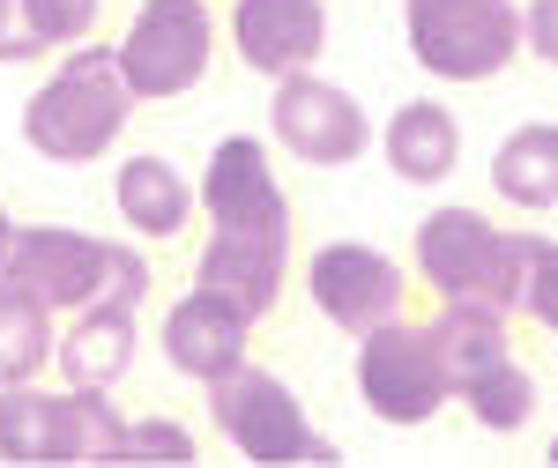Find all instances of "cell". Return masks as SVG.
<instances>
[{"label":"cell","mask_w":558,"mask_h":468,"mask_svg":"<svg viewBox=\"0 0 558 468\" xmlns=\"http://www.w3.org/2000/svg\"><path fill=\"white\" fill-rule=\"evenodd\" d=\"M194 194L209 215V238L194 254V283L231 298L246 320H268L283 305V283H291V231H299L268 149L254 134H223Z\"/></svg>","instance_id":"1"},{"label":"cell","mask_w":558,"mask_h":468,"mask_svg":"<svg viewBox=\"0 0 558 468\" xmlns=\"http://www.w3.org/2000/svg\"><path fill=\"white\" fill-rule=\"evenodd\" d=\"M149 260L120 238H89L68 223H8L0 231V291L52 305V312H83L97 298L142 305L149 298Z\"/></svg>","instance_id":"2"},{"label":"cell","mask_w":558,"mask_h":468,"mask_svg":"<svg viewBox=\"0 0 558 468\" xmlns=\"http://www.w3.org/2000/svg\"><path fill=\"white\" fill-rule=\"evenodd\" d=\"M134 120V89L120 67V45H68L60 67L31 89L23 104V141L38 149L45 164H97L120 149V134Z\"/></svg>","instance_id":"3"},{"label":"cell","mask_w":558,"mask_h":468,"mask_svg":"<svg viewBox=\"0 0 558 468\" xmlns=\"http://www.w3.org/2000/svg\"><path fill=\"white\" fill-rule=\"evenodd\" d=\"M417 275L432 283L439 305H492L514 312V283H521V231H499L476 209H432L417 223Z\"/></svg>","instance_id":"4"},{"label":"cell","mask_w":558,"mask_h":468,"mask_svg":"<svg viewBox=\"0 0 558 468\" xmlns=\"http://www.w3.org/2000/svg\"><path fill=\"white\" fill-rule=\"evenodd\" d=\"M402 30L417 67L439 83H492L521 60L514 0H402Z\"/></svg>","instance_id":"5"},{"label":"cell","mask_w":558,"mask_h":468,"mask_svg":"<svg viewBox=\"0 0 558 468\" xmlns=\"http://www.w3.org/2000/svg\"><path fill=\"white\" fill-rule=\"evenodd\" d=\"M209 424L223 431L246 461H268V468L276 461H336V439L313 431L305 402L276 380V372H260L254 357H246L239 372L209 380Z\"/></svg>","instance_id":"6"},{"label":"cell","mask_w":558,"mask_h":468,"mask_svg":"<svg viewBox=\"0 0 558 468\" xmlns=\"http://www.w3.org/2000/svg\"><path fill=\"white\" fill-rule=\"evenodd\" d=\"M357 394H365V409L395 431L432 424V417L454 402L447 365H439V342H432L425 320L395 312V320H380V328L357 335Z\"/></svg>","instance_id":"7"},{"label":"cell","mask_w":558,"mask_h":468,"mask_svg":"<svg viewBox=\"0 0 558 468\" xmlns=\"http://www.w3.org/2000/svg\"><path fill=\"white\" fill-rule=\"evenodd\" d=\"M216 60V8L209 0H142L120 38V67H128L134 104H165L202 89Z\"/></svg>","instance_id":"8"},{"label":"cell","mask_w":558,"mask_h":468,"mask_svg":"<svg viewBox=\"0 0 558 468\" xmlns=\"http://www.w3.org/2000/svg\"><path fill=\"white\" fill-rule=\"evenodd\" d=\"M268 134H276V149L283 157H299L313 171H336V164H357L365 157V104L350 97L343 83H328V75H276V97H268Z\"/></svg>","instance_id":"9"},{"label":"cell","mask_w":558,"mask_h":468,"mask_svg":"<svg viewBox=\"0 0 558 468\" xmlns=\"http://www.w3.org/2000/svg\"><path fill=\"white\" fill-rule=\"evenodd\" d=\"M305 298L320 305L328 328H343L357 342L365 328H380V320H395L410 305V268L395 254H380V246L336 238V246H320L305 260Z\"/></svg>","instance_id":"10"},{"label":"cell","mask_w":558,"mask_h":468,"mask_svg":"<svg viewBox=\"0 0 558 468\" xmlns=\"http://www.w3.org/2000/svg\"><path fill=\"white\" fill-rule=\"evenodd\" d=\"M254 328L260 320H246L231 298H216V291H186V298L165 312V328H157V342H165V365H172L179 380H223V372H239L246 365V349H254Z\"/></svg>","instance_id":"11"},{"label":"cell","mask_w":558,"mask_h":468,"mask_svg":"<svg viewBox=\"0 0 558 468\" xmlns=\"http://www.w3.org/2000/svg\"><path fill=\"white\" fill-rule=\"evenodd\" d=\"M231 45L254 75H299L328 52V0H231Z\"/></svg>","instance_id":"12"},{"label":"cell","mask_w":558,"mask_h":468,"mask_svg":"<svg viewBox=\"0 0 558 468\" xmlns=\"http://www.w3.org/2000/svg\"><path fill=\"white\" fill-rule=\"evenodd\" d=\"M142 305L97 298L83 312H68V335H60V380L68 386H120L134 372V349H142V328H134Z\"/></svg>","instance_id":"13"},{"label":"cell","mask_w":558,"mask_h":468,"mask_svg":"<svg viewBox=\"0 0 558 468\" xmlns=\"http://www.w3.org/2000/svg\"><path fill=\"white\" fill-rule=\"evenodd\" d=\"M380 149L402 186H447L454 164H462V127H454V112L439 97H410V104H395Z\"/></svg>","instance_id":"14"},{"label":"cell","mask_w":558,"mask_h":468,"mask_svg":"<svg viewBox=\"0 0 558 468\" xmlns=\"http://www.w3.org/2000/svg\"><path fill=\"white\" fill-rule=\"evenodd\" d=\"M112 201H120V223H128L134 238H179L194 215H202V194L179 178V164L165 157H128V164L112 171Z\"/></svg>","instance_id":"15"},{"label":"cell","mask_w":558,"mask_h":468,"mask_svg":"<svg viewBox=\"0 0 558 468\" xmlns=\"http://www.w3.org/2000/svg\"><path fill=\"white\" fill-rule=\"evenodd\" d=\"M492 194L529 215L558 209V127L551 120H529V127H514L492 149Z\"/></svg>","instance_id":"16"},{"label":"cell","mask_w":558,"mask_h":468,"mask_svg":"<svg viewBox=\"0 0 558 468\" xmlns=\"http://www.w3.org/2000/svg\"><path fill=\"white\" fill-rule=\"evenodd\" d=\"M425 328H432V342H439V365H447V386H454V394H462L476 372H492V365L514 357V328H507V312H492V305H439Z\"/></svg>","instance_id":"17"},{"label":"cell","mask_w":558,"mask_h":468,"mask_svg":"<svg viewBox=\"0 0 558 468\" xmlns=\"http://www.w3.org/2000/svg\"><path fill=\"white\" fill-rule=\"evenodd\" d=\"M0 461H60V386H0Z\"/></svg>","instance_id":"18"},{"label":"cell","mask_w":558,"mask_h":468,"mask_svg":"<svg viewBox=\"0 0 558 468\" xmlns=\"http://www.w3.org/2000/svg\"><path fill=\"white\" fill-rule=\"evenodd\" d=\"M52 320H60L52 305L23 298V291H0V386H23L52 365V349H60Z\"/></svg>","instance_id":"19"},{"label":"cell","mask_w":558,"mask_h":468,"mask_svg":"<svg viewBox=\"0 0 558 468\" xmlns=\"http://www.w3.org/2000/svg\"><path fill=\"white\" fill-rule=\"evenodd\" d=\"M128 417L105 402V386H60V461H120Z\"/></svg>","instance_id":"20"},{"label":"cell","mask_w":558,"mask_h":468,"mask_svg":"<svg viewBox=\"0 0 558 468\" xmlns=\"http://www.w3.org/2000/svg\"><path fill=\"white\" fill-rule=\"evenodd\" d=\"M462 409H470L484 431H521L529 417H536V402H544V386H536V372L521 365V357H507V365H492V372H476L462 394H454Z\"/></svg>","instance_id":"21"},{"label":"cell","mask_w":558,"mask_h":468,"mask_svg":"<svg viewBox=\"0 0 558 468\" xmlns=\"http://www.w3.org/2000/svg\"><path fill=\"white\" fill-rule=\"evenodd\" d=\"M514 312H529L544 335H558V238L521 231V283H514Z\"/></svg>","instance_id":"22"},{"label":"cell","mask_w":558,"mask_h":468,"mask_svg":"<svg viewBox=\"0 0 558 468\" xmlns=\"http://www.w3.org/2000/svg\"><path fill=\"white\" fill-rule=\"evenodd\" d=\"M23 23H31V45L45 52H68V45L97 38V23H105V0H23Z\"/></svg>","instance_id":"23"},{"label":"cell","mask_w":558,"mask_h":468,"mask_svg":"<svg viewBox=\"0 0 558 468\" xmlns=\"http://www.w3.org/2000/svg\"><path fill=\"white\" fill-rule=\"evenodd\" d=\"M120 461H194V431L172 417H142V424H128Z\"/></svg>","instance_id":"24"},{"label":"cell","mask_w":558,"mask_h":468,"mask_svg":"<svg viewBox=\"0 0 558 468\" xmlns=\"http://www.w3.org/2000/svg\"><path fill=\"white\" fill-rule=\"evenodd\" d=\"M521 52H536L544 67H558V0H529L521 8Z\"/></svg>","instance_id":"25"},{"label":"cell","mask_w":558,"mask_h":468,"mask_svg":"<svg viewBox=\"0 0 558 468\" xmlns=\"http://www.w3.org/2000/svg\"><path fill=\"white\" fill-rule=\"evenodd\" d=\"M15 60H38V45L23 23V0H0V67H15Z\"/></svg>","instance_id":"26"},{"label":"cell","mask_w":558,"mask_h":468,"mask_svg":"<svg viewBox=\"0 0 558 468\" xmlns=\"http://www.w3.org/2000/svg\"><path fill=\"white\" fill-rule=\"evenodd\" d=\"M0 231H8V209H0Z\"/></svg>","instance_id":"27"},{"label":"cell","mask_w":558,"mask_h":468,"mask_svg":"<svg viewBox=\"0 0 558 468\" xmlns=\"http://www.w3.org/2000/svg\"><path fill=\"white\" fill-rule=\"evenodd\" d=\"M551 461H558V439H551Z\"/></svg>","instance_id":"28"}]
</instances>
